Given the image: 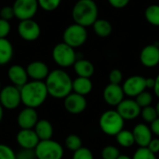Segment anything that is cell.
Segmentation results:
<instances>
[{
	"instance_id": "cell-1",
	"label": "cell",
	"mask_w": 159,
	"mask_h": 159,
	"mask_svg": "<svg viewBox=\"0 0 159 159\" xmlns=\"http://www.w3.org/2000/svg\"><path fill=\"white\" fill-rule=\"evenodd\" d=\"M45 84L48 95L55 99H64L73 92V80L69 74L62 69L49 72Z\"/></svg>"
},
{
	"instance_id": "cell-2",
	"label": "cell",
	"mask_w": 159,
	"mask_h": 159,
	"mask_svg": "<svg viewBox=\"0 0 159 159\" xmlns=\"http://www.w3.org/2000/svg\"><path fill=\"white\" fill-rule=\"evenodd\" d=\"M21 103L25 107L36 109L47 100L48 92L45 81H28L20 88Z\"/></svg>"
},
{
	"instance_id": "cell-3",
	"label": "cell",
	"mask_w": 159,
	"mask_h": 159,
	"mask_svg": "<svg viewBox=\"0 0 159 159\" xmlns=\"http://www.w3.org/2000/svg\"><path fill=\"white\" fill-rule=\"evenodd\" d=\"M99 8L94 0H77L72 9L75 23L84 27L92 26L98 20Z\"/></svg>"
},
{
	"instance_id": "cell-4",
	"label": "cell",
	"mask_w": 159,
	"mask_h": 159,
	"mask_svg": "<svg viewBox=\"0 0 159 159\" xmlns=\"http://www.w3.org/2000/svg\"><path fill=\"white\" fill-rule=\"evenodd\" d=\"M99 125L103 133L109 136H116L124 129L125 120L116 110H107L101 116Z\"/></svg>"
},
{
	"instance_id": "cell-5",
	"label": "cell",
	"mask_w": 159,
	"mask_h": 159,
	"mask_svg": "<svg viewBox=\"0 0 159 159\" xmlns=\"http://www.w3.org/2000/svg\"><path fill=\"white\" fill-rule=\"evenodd\" d=\"M52 59L57 65L61 68L73 66L77 60V54L75 48L64 42L55 45L52 49Z\"/></svg>"
},
{
	"instance_id": "cell-6",
	"label": "cell",
	"mask_w": 159,
	"mask_h": 159,
	"mask_svg": "<svg viewBox=\"0 0 159 159\" xmlns=\"http://www.w3.org/2000/svg\"><path fill=\"white\" fill-rule=\"evenodd\" d=\"M34 152L36 159H62L64 155L61 144L52 139L40 141Z\"/></svg>"
},
{
	"instance_id": "cell-7",
	"label": "cell",
	"mask_w": 159,
	"mask_h": 159,
	"mask_svg": "<svg viewBox=\"0 0 159 159\" xmlns=\"http://www.w3.org/2000/svg\"><path fill=\"white\" fill-rule=\"evenodd\" d=\"M63 42L70 47L75 48L83 46L88 39V31L86 27L73 23L65 28L62 34Z\"/></svg>"
},
{
	"instance_id": "cell-8",
	"label": "cell",
	"mask_w": 159,
	"mask_h": 159,
	"mask_svg": "<svg viewBox=\"0 0 159 159\" xmlns=\"http://www.w3.org/2000/svg\"><path fill=\"white\" fill-rule=\"evenodd\" d=\"M0 103L3 108L7 110H14L18 108L21 103L20 89L14 85H8L1 89Z\"/></svg>"
},
{
	"instance_id": "cell-9",
	"label": "cell",
	"mask_w": 159,
	"mask_h": 159,
	"mask_svg": "<svg viewBox=\"0 0 159 159\" xmlns=\"http://www.w3.org/2000/svg\"><path fill=\"white\" fill-rule=\"evenodd\" d=\"M12 7L15 17L20 20L33 19L38 10L37 0H15Z\"/></svg>"
},
{
	"instance_id": "cell-10",
	"label": "cell",
	"mask_w": 159,
	"mask_h": 159,
	"mask_svg": "<svg viewBox=\"0 0 159 159\" xmlns=\"http://www.w3.org/2000/svg\"><path fill=\"white\" fill-rule=\"evenodd\" d=\"M17 30L20 37L28 42L37 40L41 34V28L39 24L33 19L20 20L18 24Z\"/></svg>"
},
{
	"instance_id": "cell-11",
	"label": "cell",
	"mask_w": 159,
	"mask_h": 159,
	"mask_svg": "<svg viewBox=\"0 0 159 159\" xmlns=\"http://www.w3.org/2000/svg\"><path fill=\"white\" fill-rule=\"evenodd\" d=\"M123 91L126 96L136 98L139 94L146 89L145 77L142 75H132L127 78L122 85Z\"/></svg>"
},
{
	"instance_id": "cell-12",
	"label": "cell",
	"mask_w": 159,
	"mask_h": 159,
	"mask_svg": "<svg viewBox=\"0 0 159 159\" xmlns=\"http://www.w3.org/2000/svg\"><path fill=\"white\" fill-rule=\"evenodd\" d=\"M117 113L121 117L126 120H134L141 116L142 108L139 106L137 102L132 99H124L117 106Z\"/></svg>"
},
{
	"instance_id": "cell-13",
	"label": "cell",
	"mask_w": 159,
	"mask_h": 159,
	"mask_svg": "<svg viewBox=\"0 0 159 159\" xmlns=\"http://www.w3.org/2000/svg\"><path fill=\"white\" fill-rule=\"evenodd\" d=\"M87 100L85 96L71 92L64 98L63 105L65 110L73 115H78L84 112L87 108Z\"/></svg>"
},
{
	"instance_id": "cell-14",
	"label": "cell",
	"mask_w": 159,
	"mask_h": 159,
	"mask_svg": "<svg viewBox=\"0 0 159 159\" xmlns=\"http://www.w3.org/2000/svg\"><path fill=\"white\" fill-rule=\"evenodd\" d=\"M141 63L147 68H154L159 64V45L150 44L143 48L140 53Z\"/></svg>"
},
{
	"instance_id": "cell-15",
	"label": "cell",
	"mask_w": 159,
	"mask_h": 159,
	"mask_svg": "<svg viewBox=\"0 0 159 159\" xmlns=\"http://www.w3.org/2000/svg\"><path fill=\"white\" fill-rule=\"evenodd\" d=\"M124 96L122 86L111 83L104 88L102 92L103 101L110 106H117L124 100Z\"/></svg>"
},
{
	"instance_id": "cell-16",
	"label": "cell",
	"mask_w": 159,
	"mask_h": 159,
	"mask_svg": "<svg viewBox=\"0 0 159 159\" xmlns=\"http://www.w3.org/2000/svg\"><path fill=\"white\" fill-rule=\"evenodd\" d=\"M38 114L36 109L25 107L18 115L17 123L20 129H33L38 122Z\"/></svg>"
},
{
	"instance_id": "cell-17",
	"label": "cell",
	"mask_w": 159,
	"mask_h": 159,
	"mask_svg": "<svg viewBox=\"0 0 159 159\" xmlns=\"http://www.w3.org/2000/svg\"><path fill=\"white\" fill-rule=\"evenodd\" d=\"M16 141L21 149H35L40 142L34 129H20L16 136Z\"/></svg>"
},
{
	"instance_id": "cell-18",
	"label": "cell",
	"mask_w": 159,
	"mask_h": 159,
	"mask_svg": "<svg viewBox=\"0 0 159 159\" xmlns=\"http://www.w3.org/2000/svg\"><path fill=\"white\" fill-rule=\"evenodd\" d=\"M26 71L29 78L35 81L46 80L49 74L48 66L41 61H34L30 62L26 67Z\"/></svg>"
},
{
	"instance_id": "cell-19",
	"label": "cell",
	"mask_w": 159,
	"mask_h": 159,
	"mask_svg": "<svg viewBox=\"0 0 159 159\" xmlns=\"http://www.w3.org/2000/svg\"><path fill=\"white\" fill-rule=\"evenodd\" d=\"M135 143L139 145V147H147L151 140L153 139V132L146 124L140 123L137 124L132 130Z\"/></svg>"
},
{
	"instance_id": "cell-20",
	"label": "cell",
	"mask_w": 159,
	"mask_h": 159,
	"mask_svg": "<svg viewBox=\"0 0 159 159\" xmlns=\"http://www.w3.org/2000/svg\"><path fill=\"white\" fill-rule=\"evenodd\" d=\"M7 76L12 85L20 89L28 82L29 78L26 68L22 67L20 64L11 65L7 70Z\"/></svg>"
},
{
	"instance_id": "cell-21",
	"label": "cell",
	"mask_w": 159,
	"mask_h": 159,
	"mask_svg": "<svg viewBox=\"0 0 159 159\" xmlns=\"http://www.w3.org/2000/svg\"><path fill=\"white\" fill-rule=\"evenodd\" d=\"M73 66L75 73L77 75V76L80 77L90 78L95 72L93 63L86 59H77Z\"/></svg>"
},
{
	"instance_id": "cell-22",
	"label": "cell",
	"mask_w": 159,
	"mask_h": 159,
	"mask_svg": "<svg viewBox=\"0 0 159 159\" xmlns=\"http://www.w3.org/2000/svg\"><path fill=\"white\" fill-rule=\"evenodd\" d=\"M36 135L40 141L52 139L53 136V126L48 119H39L34 128Z\"/></svg>"
},
{
	"instance_id": "cell-23",
	"label": "cell",
	"mask_w": 159,
	"mask_h": 159,
	"mask_svg": "<svg viewBox=\"0 0 159 159\" xmlns=\"http://www.w3.org/2000/svg\"><path fill=\"white\" fill-rule=\"evenodd\" d=\"M93 84L90 78L77 76L73 80V91L82 96H86L91 92Z\"/></svg>"
},
{
	"instance_id": "cell-24",
	"label": "cell",
	"mask_w": 159,
	"mask_h": 159,
	"mask_svg": "<svg viewBox=\"0 0 159 159\" xmlns=\"http://www.w3.org/2000/svg\"><path fill=\"white\" fill-rule=\"evenodd\" d=\"M14 53V48L11 42L7 38H0V65L7 64Z\"/></svg>"
},
{
	"instance_id": "cell-25",
	"label": "cell",
	"mask_w": 159,
	"mask_h": 159,
	"mask_svg": "<svg viewBox=\"0 0 159 159\" xmlns=\"http://www.w3.org/2000/svg\"><path fill=\"white\" fill-rule=\"evenodd\" d=\"M93 30L94 33L102 38L108 37L113 31V27L112 24L109 20H105V19H98L94 23H93Z\"/></svg>"
},
{
	"instance_id": "cell-26",
	"label": "cell",
	"mask_w": 159,
	"mask_h": 159,
	"mask_svg": "<svg viewBox=\"0 0 159 159\" xmlns=\"http://www.w3.org/2000/svg\"><path fill=\"white\" fill-rule=\"evenodd\" d=\"M116 139L117 143L124 148H129L133 144H135V139L132 131L128 129H122L119 133L116 135Z\"/></svg>"
},
{
	"instance_id": "cell-27",
	"label": "cell",
	"mask_w": 159,
	"mask_h": 159,
	"mask_svg": "<svg viewBox=\"0 0 159 159\" xmlns=\"http://www.w3.org/2000/svg\"><path fill=\"white\" fill-rule=\"evenodd\" d=\"M144 17L148 23L153 26L159 27V5L152 4L144 10Z\"/></svg>"
},
{
	"instance_id": "cell-28",
	"label": "cell",
	"mask_w": 159,
	"mask_h": 159,
	"mask_svg": "<svg viewBox=\"0 0 159 159\" xmlns=\"http://www.w3.org/2000/svg\"><path fill=\"white\" fill-rule=\"evenodd\" d=\"M65 146L68 150L75 152L82 147V140L76 134H70L65 139Z\"/></svg>"
},
{
	"instance_id": "cell-29",
	"label": "cell",
	"mask_w": 159,
	"mask_h": 159,
	"mask_svg": "<svg viewBox=\"0 0 159 159\" xmlns=\"http://www.w3.org/2000/svg\"><path fill=\"white\" fill-rule=\"evenodd\" d=\"M141 116L143 118V120L146 123L151 124L152 122H154L157 117V112L156 110V107H153L152 105L142 108L141 111Z\"/></svg>"
},
{
	"instance_id": "cell-30",
	"label": "cell",
	"mask_w": 159,
	"mask_h": 159,
	"mask_svg": "<svg viewBox=\"0 0 159 159\" xmlns=\"http://www.w3.org/2000/svg\"><path fill=\"white\" fill-rule=\"evenodd\" d=\"M153 100H154L153 95L149 91H146V90H144L143 92H142L135 98V101L137 102V103L139 104L141 108L150 106L153 102Z\"/></svg>"
},
{
	"instance_id": "cell-31",
	"label": "cell",
	"mask_w": 159,
	"mask_h": 159,
	"mask_svg": "<svg viewBox=\"0 0 159 159\" xmlns=\"http://www.w3.org/2000/svg\"><path fill=\"white\" fill-rule=\"evenodd\" d=\"M132 159H157V155L151 152L147 147H139L133 154Z\"/></svg>"
},
{
	"instance_id": "cell-32",
	"label": "cell",
	"mask_w": 159,
	"mask_h": 159,
	"mask_svg": "<svg viewBox=\"0 0 159 159\" xmlns=\"http://www.w3.org/2000/svg\"><path fill=\"white\" fill-rule=\"evenodd\" d=\"M120 156V152L117 147L114 145H107L102 150V159H117Z\"/></svg>"
},
{
	"instance_id": "cell-33",
	"label": "cell",
	"mask_w": 159,
	"mask_h": 159,
	"mask_svg": "<svg viewBox=\"0 0 159 159\" xmlns=\"http://www.w3.org/2000/svg\"><path fill=\"white\" fill-rule=\"evenodd\" d=\"M39 7H41L45 11H53L57 9L61 0H37Z\"/></svg>"
},
{
	"instance_id": "cell-34",
	"label": "cell",
	"mask_w": 159,
	"mask_h": 159,
	"mask_svg": "<svg viewBox=\"0 0 159 159\" xmlns=\"http://www.w3.org/2000/svg\"><path fill=\"white\" fill-rule=\"evenodd\" d=\"M0 159H17V155L8 145L0 143Z\"/></svg>"
},
{
	"instance_id": "cell-35",
	"label": "cell",
	"mask_w": 159,
	"mask_h": 159,
	"mask_svg": "<svg viewBox=\"0 0 159 159\" xmlns=\"http://www.w3.org/2000/svg\"><path fill=\"white\" fill-rule=\"evenodd\" d=\"M72 159H94L92 152L87 147H81L73 154Z\"/></svg>"
},
{
	"instance_id": "cell-36",
	"label": "cell",
	"mask_w": 159,
	"mask_h": 159,
	"mask_svg": "<svg viewBox=\"0 0 159 159\" xmlns=\"http://www.w3.org/2000/svg\"><path fill=\"white\" fill-rule=\"evenodd\" d=\"M123 80V74L119 69H113L109 74V81L111 84L120 85Z\"/></svg>"
},
{
	"instance_id": "cell-37",
	"label": "cell",
	"mask_w": 159,
	"mask_h": 159,
	"mask_svg": "<svg viewBox=\"0 0 159 159\" xmlns=\"http://www.w3.org/2000/svg\"><path fill=\"white\" fill-rule=\"evenodd\" d=\"M15 17L14 14V9L12 6H5L0 9V18L6 20H10Z\"/></svg>"
},
{
	"instance_id": "cell-38",
	"label": "cell",
	"mask_w": 159,
	"mask_h": 159,
	"mask_svg": "<svg viewBox=\"0 0 159 159\" xmlns=\"http://www.w3.org/2000/svg\"><path fill=\"white\" fill-rule=\"evenodd\" d=\"M11 25L8 20H3L0 18V38H7L10 33Z\"/></svg>"
},
{
	"instance_id": "cell-39",
	"label": "cell",
	"mask_w": 159,
	"mask_h": 159,
	"mask_svg": "<svg viewBox=\"0 0 159 159\" xmlns=\"http://www.w3.org/2000/svg\"><path fill=\"white\" fill-rule=\"evenodd\" d=\"M16 155L17 158L20 159H36L34 149H21Z\"/></svg>"
},
{
	"instance_id": "cell-40",
	"label": "cell",
	"mask_w": 159,
	"mask_h": 159,
	"mask_svg": "<svg viewBox=\"0 0 159 159\" xmlns=\"http://www.w3.org/2000/svg\"><path fill=\"white\" fill-rule=\"evenodd\" d=\"M108 2L114 8L121 9L127 7L130 2V0H108Z\"/></svg>"
},
{
	"instance_id": "cell-41",
	"label": "cell",
	"mask_w": 159,
	"mask_h": 159,
	"mask_svg": "<svg viewBox=\"0 0 159 159\" xmlns=\"http://www.w3.org/2000/svg\"><path fill=\"white\" fill-rule=\"evenodd\" d=\"M147 148L153 152L154 154H158L159 153V138H153L151 142L149 143Z\"/></svg>"
},
{
	"instance_id": "cell-42",
	"label": "cell",
	"mask_w": 159,
	"mask_h": 159,
	"mask_svg": "<svg viewBox=\"0 0 159 159\" xmlns=\"http://www.w3.org/2000/svg\"><path fill=\"white\" fill-rule=\"evenodd\" d=\"M150 129L153 132V134H155L156 136H157L159 138V117H157L154 122H152L150 124Z\"/></svg>"
},
{
	"instance_id": "cell-43",
	"label": "cell",
	"mask_w": 159,
	"mask_h": 159,
	"mask_svg": "<svg viewBox=\"0 0 159 159\" xmlns=\"http://www.w3.org/2000/svg\"><path fill=\"white\" fill-rule=\"evenodd\" d=\"M155 85H156V78H153V77H147L145 78V86H146V89H153L155 88Z\"/></svg>"
},
{
	"instance_id": "cell-44",
	"label": "cell",
	"mask_w": 159,
	"mask_h": 159,
	"mask_svg": "<svg viewBox=\"0 0 159 159\" xmlns=\"http://www.w3.org/2000/svg\"><path fill=\"white\" fill-rule=\"evenodd\" d=\"M154 92H155L156 96L159 99V74L156 77V85L154 88Z\"/></svg>"
},
{
	"instance_id": "cell-45",
	"label": "cell",
	"mask_w": 159,
	"mask_h": 159,
	"mask_svg": "<svg viewBox=\"0 0 159 159\" xmlns=\"http://www.w3.org/2000/svg\"><path fill=\"white\" fill-rule=\"evenodd\" d=\"M3 116H4V108H3V106L1 105V103H0V122H1L2 119H3Z\"/></svg>"
},
{
	"instance_id": "cell-46",
	"label": "cell",
	"mask_w": 159,
	"mask_h": 159,
	"mask_svg": "<svg viewBox=\"0 0 159 159\" xmlns=\"http://www.w3.org/2000/svg\"><path fill=\"white\" fill-rule=\"evenodd\" d=\"M117 159H132V157H129L127 155H120Z\"/></svg>"
},
{
	"instance_id": "cell-47",
	"label": "cell",
	"mask_w": 159,
	"mask_h": 159,
	"mask_svg": "<svg viewBox=\"0 0 159 159\" xmlns=\"http://www.w3.org/2000/svg\"><path fill=\"white\" fill-rule=\"evenodd\" d=\"M156 110H157V116H158L159 117V101L157 102V105H156Z\"/></svg>"
},
{
	"instance_id": "cell-48",
	"label": "cell",
	"mask_w": 159,
	"mask_h": 159,
	"mask_svg": "<svg viewBox=\"0 0 159 159\" xmlns=\"http://www.w3.org/2000/svg\"><path fill=\"white\" fill-rule=\"evenodd\" d=\"M0 90H1V81H0Z\"/></svg>"
},
{
	"instance_id": "cell-49",
	"label": "cell",
	"mask_w": 159,
	"mask_h": 159,
	"mask_svg": "<svg viewBox=\"0 0 159 159\" xmlns=\"http://www.w3.org/2000/svg\"><path fill=\"white\" fill-rule=\"evenodd\" d=\"M17 159H20V158H17Z\"/></svg>"
}]
</instances>
